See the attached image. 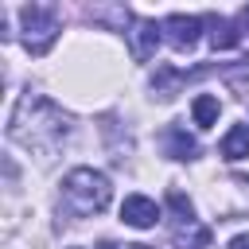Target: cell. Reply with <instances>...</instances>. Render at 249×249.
Segmentation results:
<instances>
[{"label":"cell","instance_id":"1","mask_svg":"<svg viewBox=\"0 0 249 249\" xmlns=\"http://www.w3.org/2000/svg\"><path fill=\"white\" fill-rule=\"evenodd\" d=\"M70 132H74L70 117L51 97H43L35 89H23L16 97L12 117H8V140L12 144H19V148H27V152H35L43 160H51L70 140Z\"/></svg>","mask_w":249,"mask_h":249},{"label":"cell","instance_id":"2","mask_svg":"<svg viewBox=\"0 0 249 249\" xmlns=\"http://www.w3.org/2000/svg\"><path fill=\"white\" fill-rule=\"evenodd\" d=\"M109 198H113V187H109V179H105L101 171H93V167H74V171H66V179H62V202H66V210H70L74 218H93V214H101V210L109 206Z\"/></svg>","mask_w":249,"mask_h":249},{"label":"cell","instance_id":"3","mask_svg":"<svg viewBox=\"0 0 249 249\" xmlns=\"http://www.w3.org/2000/svg\"><path fill=\"white\" fill-rule=\"evenodd\" d=\"M19 27H23V47L31 54H47L51 43L58 39V16L47 4H23L19 8Z\"/></svg>","mask_w":249,"mask_h":249},{"label":"cell","instance_id":"4","mask_svg":"<svg viewBox=\"0 0 249 249\" xmlns=\"http://www.w3.org/2000/svg\"><path fill=\"white\" fill-rule=\"evenodd\" d=\"M124 35H128V51H132V58L148 62V58L156 54L160 39H163V23H156V19H132Z\"/></svg>","mask_w":249,"mask_h":249},{"label":"cell","instance_id":"5","mask_svg":"<svg viewBox=\"0 0 249 249\" xmlns=\"http://www.w3.org/2000/svg\"><path fill=\"white\" fill-rule=\"evenodd\" d=\"M198 31H202V19L198 16H183V12H171L163 19V39L175 47V51H191L198 43Z\"/></svg>","mask_w":249,"mask_h":249},{"label":"cell","instance_id":"6","mask_svg":"<svg viewBox=\"0 0 249 249\" xmlns=\"http://www.w3.org/2000/svg\"><path fill=\"white\" fill-rule=\"evenodd\" d=\"M121 222L124 226H136V230H152L160 222V206L148 198V195H128L121 202Z\"/></svg>","mask_w":249,"mask_h":249},{"label":"cell","instance_id":"7","mask_svg":"<svg viewBox=\"0 0 249 249\" xmlns=\"http://www.w3.org/2000/svg\"><path fill=\"white\" fill-rule=\"evenodd\" d=\"M163 144H167V156H171V160H195V156H198L195 136H187V128H179V124H171V128L163 132Z\"/></svg>","mask_w":249,"mask_h":249},{"label":"cell","instance_id":"8","mask_svg":"<svg viewBox=\"0 0 249 249\" xmlns=\"http://www.w3.org/2000/svg\"><path fill=\"white\" fill-rule=\"evenodd\" d=\"M222 156H226L230 163H237V160L249 156V124H233V128L222 136Z\"/></svg>","mask_w":249,"mask_h":249},{"label":"cell","instance_id":"9","mask_svg":"<svg viewBox=\"0 0 249 249\" xmlns=\"http://www.w3.org/2000/svg\"><path fill=\"white\" fill-rule=\"evenodd\" d=\"M218 113H222V101H218L214 93H198V97L191 101V117H195V124H198V128L218 124Z\"/></svg>","mask_w":249,"mask_h":249},{"label":"cell","instance_id":"10","mask_svg":"<svg viewBox=\"0 0 249 249\" xmlns=\"http://www.w3.org/2000/svg\"><path fill=\"white\" fill-rule=\"evenodd\" d=\"M241 43V31L233 19H210V47L214 51H230Z\"/></svg>","mask_w":249,"mask_h":249},{"label":"cell","instance_id":"11","mask_svg":"<svg viewBox=\"0 0 249 249\" xmlns=\"http://www.w3.org/2000/svg\"><path fill=\"white\" fill-rule=\"evenodd\" d=\"M179 86H183V74H179V70H171V66H160V70H156V78H152V97L171 101V97L179 93Z\"/></svg>","mask_w":249,"mask_h":249},{"label":"cell","instance_id":"12","mask_svg":"<svg viewBox=\"0 0 249 249\" xmlns=\"http://www.w3.org/2000/svg\"><path fill=\"white\" fill-rule=\"evenodd\" d=\"M175 245L179 249H206L210 245V230H202L198 222H183L175 230Z\"/></svg>","mask_w":249,"mask_h":249},{"label":"cell","instance_id":"13","mask_svg":"<svg viewBox=\"0 0 249 249\" xmlns=\"http://www.w3.org/2000/svg\"><path fill=\"white\" fill-rule=\"evenodd\" d=\"M167 206L175 210L179 226H183V222H195V206H191V198H183L179 191H171V195H167Z\"/></svg>","mask_w":249,"mask_h":249},{"label":"cell","instance_id":"14","mask_svg":"<svg viewBox=\"0 0 249 249\" xmlns=\"http://www.w3.org/2000/svg\"><path fill=\"white\" fill-rule=\"evenodd\" d=\"M226 249H249V233H237V237H230V245Z\"/></svg>","mask_w":249,"mask_h":249},{"label":"cell","instance_id":"15","mask_svg":"<svg viewBox=\"0 0 249 249\" xmlns=\"http://www.w3.org/2000/svg\"><path fill=\"white\" fill-rule=\"evenodd\" d=\"M237 23H241V27L249 31V8H241V16H237Z\"/></svg>","mask_w":249,"mask_h":249},{"label":"cell","instance_id":"16","mask_svg":"<svg viewBox=\"0 0 249 249\" xmlns=\"http://www.w3.org/2000/svg\"><path fill=\"white\" fill-rule=\"evenodd\" d=\"M97 249H124V245H113V241H101Z\"/></svg>","mask_w":249,"mask_h":249},{"label":"cell","instance_id":"17","mask_svg":"<svg viewBox=\"0 0 249 249\" xmlns=\"http://www.w3.org/2000/svg\"><path fill=\"white\" fill-rule=\"evenodd\" d=\"M124 249H148V245H124Z\"/></svg>","mask_w":249,"mask_h":249},{"label":"cell","instance_id":"18","mask_svg":"<svg viewBox=\"0 0 249 249\" xmlns=\"http://www.w3.org/2000/svg\"><path fill=\"white\" fill-rule=\"evenodd\" d=\"M74 249H78V245H74Z\"/></svg>","mask_w":249,"mask_h":249}]
</instances>
